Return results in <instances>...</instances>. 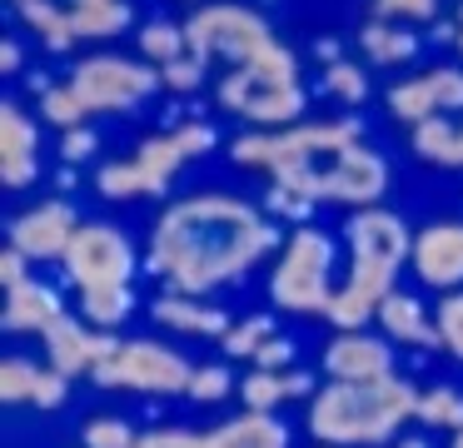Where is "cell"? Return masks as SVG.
<instances>
[{
  "label": "cell",
  "mask_w": 463,
  "mask_h": 448,
  "mask_svg": "<svg viewBox=\"0 0 463 448\" xmlns=\"http://www.w3.org/2000/svg\"><path fill=\"white\" fill-rule=\"evenodd\" d=\"M274 244H279L274 224L254 205L230 195H194L160 214L150 264L170 279V294H210L214 284L244 274Z\"/></svg>",
  "instance_id": "6da1fadb"
},
{
  "label": "cell",
  "mask_w": 463,
  "mask_h": 448,
  "mask_svg": "<svg viewBox=\"0 0 463 448\" xmlns=\"http://www.w3.org/2000/svg\"><path fill=\"white\" fill-rule=\"evenodd\" d=\"M269 179L289 185L309 199H339V205H373L389 189V165L359 139L354 119L339 125H289L274 129Z\"/></svg>",
  "instance_id": "7a4b0ae2"
},
{
  "label": "cell",
  "mask_w": 463,
  "mask_h": 448,
  "mask_svg": "<svg viewBox=\"0 0 463 448\" xmlns=\"http://www.w3.org/2000/svg\"><path fill=\"white\" fill-rule=\"evenodd\" d=\"M349 249H354V269H349V284L329 299V324L334 329H364L373 314H379V299L393 294V274L399 264L409 259L413 239L403 229L399 214L379 205H364L359 214L349 219Z\"/></svg>",
  "instance_id": "3957f363"
},
{
  "label": "cell",
  "mask_w": 463,
  "mask_h": 448,
  "mask_svg": "<svg viewBox=\"0 0 463 448\" xmlns=\"http://www.w3.org/2000/svg\"><path fill=\"white\" fill-rule=\"evenodd\" d=\"M403 418H419V394L403 378H373V384H339L319 388L309 404V434L329 448L383 443Z\"/></svg>",
  "instance_id": "277c9868"
},
{
  "label": "cell",
  "mask_w": 463,
  "mask_h": 448,
  "mask_svg": "<svg viewBox=\"0 0 463 448\" xmlns=\"http://www.w3.org/2000/svg\"><path fill=\"white\" fill-rule=\"evenodd\" d=\"M220 100L234 110V115L250 119V125L279 129V125H289V119L304 115L299 65H294V55L279 45V40H274L260 60L234 65V75L220 85Z\"/></svg>",
  "instance_id": "5b68a950"
},
{
  "label": "cell",
  "mask_w": 463,
  "mask_h": 448,
  "mask_svg": "<svg viewBox=\"0 0 463 448\" xmlns=\"http://www.w3.org/2000/svg\"><path fill=\"white\" fill-rule=\"evenodd\" d=\"M214 149V129L210 125H180L165 129V135H150L130 159H115V165H100L95 185L110 199H130V195H165L170 175L184 165V159Z\"/></svg>",
  "instance_id": "8992f818"
},
{
  "label": "cell",
  "mask_w": 463,
  "mask_h": 448,
  "mask_svg": "<svg viewBox=\"0 0 463 448\" xmlns=\"http://www.w3.org/2000/svg\"><path fill=\"white\" fill-rule=\"evenodd\" d=\"M329 269H334V244L319 229H299V234L284 244V259L269 279V294L279 309L289 314H324L334 299L329 289Z\"/></svg>",
  "instance_id": "52a82bcc"
},
{
  "label": "cell",
  "mask_w": 463,
  "mask_h": 448,
  "mask_svg": "<svg viewBox=\"0 0 463 448\" xmlns=\"http://www.w3.org/2000/svg\"><path fill=\"white\" fill-rule=\"evenodd\" d=\"M100 388H140V394H190V358L165 344H120V354L90 368Z\"/></svg>",
  "instance_id": "ba28073f"
},
{
  "label": "cell",
  "mask_w": 463,
  "mask_h": 448,
  "mask_svg": "<svg viewBox=\"0 0 463 448\" xmlns=\"http://www.w3.org/2000/svg\"><path fill=\"white\" fill-rule=\"evenodd\" d=\"M184 35L210 60L220 55V60H234V65H250V60H260L274 45L269 25L244 5H200L184 20Z\"/></svg>",
  "instance_id": "9c48e42d"
},
{
  "label": "cell",
  "mask_w": 463,
  "mask_h": 448,
  "mask_svg": "<svg viewBox=\"0 0 463 448\" xmlns=\"http://www.w3.org/2000/svg\"><path fill=\"white\" fill-rule=\"evenodd\" d=\"M75 95L85 100V110H135L155 85H165L150 65H135V60H120V55H90L75 65L71 75Z\"/></svg>",
  "instance_id": "30bf717a"
},
{
  "label": "cell",
  "mask_w": 463,
  "mask_h": 448,
  "mask_svg": "<svg viewBox=\"0 0 463 448\" xmlns=\"http://www.w3.org/2000/svg\"><path fill=\"white\" fill-rule=\"evenodd\" d=\"M65 274L75 279L80 289L90 284H130L135 274V249L120 229L110 224H80L65 249Z\"/></svg>",
  "instance_id": "8fae6325"
},
{
  "label": "cell",
  "mask_w": 463,
  "mask_h": 448,
  "mask_svg": "<svg viewBox=\"0 0 463 448\" xmlns=\"http://www.w3.org/2000/svg\"><path fill=\"white\" fill-rule=\"evenodd\" d=\"M75 229H80V224H75L71 205H61V199H45V205L25 209V214L11 224V244L21 249L25 259H65Z\"/></svg>",
  "instance_id": "7c38bea8"
},
{
  "label": "cell",
  "mask_w": 463,
  "mask_h": 448,
  "mask_svg": "<svg viewBox=\"0 0 463 448\" xmlns=\"http://www.w3.org/2000/svg\"><path fill=\"white\" fill-rule=\"evenodd\" d=\"M409 259H413V269H419L423 284L449 294L453 284H463V224H458V219H449V224L419 229Z\"/></svg>",
  "instance_id": "4fadbf2b"
},
{
  "label": "cell",
  "mask_w": 463,
  "mask_h": 448,
  "mask_svg": "<svg viewBox=\"0 0 463 448\" xmlns=\"http://www.w3.org/2000/svg\"><path fill=\"white\" fill-rule=\"evenodd\" d=\"M389 364H393L389 344L369 338L364 329H339V338L324 348V368H329V378H339V384H373V378H389Z\"/></svg>",
  "instance_id": "5bb4252c"
},
{
  "label": "cell",
  "mask_w": 463,
  "mask_h": 448,
  "mask_svg": "<svg viewBox=\"0 0 463 448\" xmlns=\"http://www.w3.org/2000/svg\"><path fill=\"white\" fill-rule=\"evenodd\" d=\"M0 179L5 189H21L35 179V125L11 100L0 105Z\"/></svg>",
  "instance_id": "9a60e30c"
},
{
  "label": "cell",
  "mask_w": 463,
  "mask_h": 448,
  "mask_svg": "<svg viewBox=\"0 0 463 448\" xmlns=\"http://www.w3.org/2000/svg\"><path fill=\"white\" fill-rule=\"evenodd\" d=\"M55 319H61V294L35 279L5 294V329H15V334H45Z\"/></svg>",
  "instance_id": "2e32d148"
},
{
  "label": "cell",
  "mask_w": 463,
  "mask_h": 448,
  "mask_svg": "<svg viewBox=\"0 0 463 448\" xmlns=\"http://www.w3.org/2000/svg\"><path fill=\"white\" fill-rule=\"evenodd\" d=\"M379 324H383V334L399 338V344H413V348L439 344V324H429L419 299H409V294H383L379 299Z\"/></svg>",
  "instance_id": "e0dca14e"
},
{
  "label": "cell",
  "mask_w": 463,
  "mask_h": 448,
  "mask_svg": "<svg viewBox=\"0 0 463 448\" xmlns=\"http://www.w3.org/2000/svg\"><path fill=\"white\" fill-rule=\"evenodd\" d=\"M45 354H51V368H61V374L75 378V374H85V368H95V334L61 314L45 329Z\"/></svg>",
  "instance_id": "ac0fdd59"
},
{
  "label": "cell",
  "mask_w": 463,
  "mask_h": 448,
  "mask_svg": "<svg viewBox=\"0 0 463 448\" xmlns=\"http://www.w3.org/2000/svg\"><path fill=\"white\" fill-rule=\"evenodd\" d=\"M150 314H155V324L184 329V334H230V319L220 309L194 304V294H165V299H155Z\"/></svg>",
  "instance_id": "d6986e66"
},
{
  "label": "cell",
  "mask_w": 463,
  "mask_h": 448,
  "mask_svg": "<svg viewBox=\"0 0 463 448\" xmlns=\"http://www.w3.org/2000/svg\"><path fill=\"white\" fill-rule=\"evenodd\" d=\"M284 443H289V434L269 414H244L234 424H224L220 434H210V448H284Z\"/></svg>",
  "instance_id": "ffe728a7"
},
{
  "label": "cell",
  "mask_w": 463,
  "mask_h": 448,
  "mask_svg": "<svg viewBox=\"0 0 463 448\" xmlns=\"http://www.w3.org/2000/svg\"><path fill=\"white\" fill-rule=\"evenodd\" d=\"M413 149H419V159H429L439 169H458V119L449 115L419 119L413 125Z\"/></svg>",
  "instance_id": "44dd1931"
},
{
  "label": "cell",
  "mask_w": 463,
  "mask_h": 448,
  "mask_svg": "<svg viewBox=\"0 0 463 448\" xmlns=\"http://www.w3.org/2000/svg\"><path fill=\"white\" fill-rule=\"evenodd\" d=\"M71 10L75 40H110L130 25V5L125 0H90V5H65Z\"/></svg>",
  "instance_id": "7402d4cb"
},
{
  "label": "cell",
  "mask_w": 463,
  "mask_h": 448,
  "mask_svg": "<svg viewBox=\"0 0 463 448\" xmlns=\"http://www.w3.org/2000/svg\"><path fill=\"white\" fill-rule=\"evenodd\" d=\"M21 15H25L31 30H41V40L51 50H71L75 45L71 10H61V0H21Z\"/></svg>",
  "instance_id": "603a6c76"
},
{
  "label": "cell",
  "mask_w": 463,
  "mask_h": 448,
  "mask_svg": "<svg viewBox=\"0 0 463 448\" xmlns=\"http://www.w3.org/2000/svg\"><path fill=\"white\" fill-rule=\"evenodd\" d=\"M80 304H85V319H90V324L115 329V324H125V314L135 309V294H130V284H90V289H80Z\"/></svg>",
  "instance_id": "cb8c5ba5"
},
{
  "label": "cell",
  "mask_w": 463,
  "mask_h": 448,
  "mask_svg": "<svg viewBox=\"0 0 463 448\" xmlns=\"http://www.w3.org/2000/svg\"><path fill=\"white\" fill-rule=\"evenodd\" d=\"M359 45L369 50V60H379V65H399V60L419 55V35H413V30H393V25H383V20L364 25Z\"/></svg>",
  "instance_id": "d4e9b609"
},
{
  "label": "cell",
  "mask_w": 463,
  "mask_h": 448,
  "mask_svg": "<svg viewBox=\"0 0 463 448\" xmlns=\"http://www.w3.org/2000/svg\"><path fill=\"white\" fill-rule=\"evenodd\" d=\"M389 110H393L399 119H409V125H419V119L439 115V100H433L429 75H423V80H399V85L389 90Z\"/></svg>",
  "instance_id": "484cf974"
},
{
  "label": "cell",
  "mask_w": 463,
  "mask_h": 448,
  "mask_svg": "<svg viewBox=\"0 0 463 448\" xmlns=\"http://www.w3.org/2000/svg\"><path fill=\"white\" fill-rule=\"evenodd\" d=\"M244 404H250V414H274V408L289 398V388H284V368H254L250 378L240 384Z\"/></svg>",
  "instance_id": "4316f807"
},
{
  "label": "cell",
  "mask_w": 463,
  "mask_h": 448,
  "mask_svg": "<svg viewBox=\"0 0 463 448\" xmlns=\"http://www.w3.org/2000/svg\"><path fill=\"white\" fill-rule=\"evenodd\" d=\"M41 110H45V119H51L55 129H75V125H85V100L75 95V85H51V90H41Z\"/></svg>",
  "instance_id": "83f0119b"
},
{
  "label": "cell",
  "mask_w": 463,
  "mask_h": 448,
  "mask_svg": "<svg viewBox=\"0 0 463 448\" xmlns=\"http://www.w3.org/2000/svg\"><path fill=\"white\" fill-rule=\"evenodd\" d=\"M419 418L429 428H449V434H458L463 428V398L453 394V388H433V394L419 398Z\"/></svg>",
  "instance_id": "f1b7e54d"
},
{
  "label": "cell",
  "mask_w": 463,
  "mask_h": 448,
  "mask_svg": "<svg viewBox=\"0 0 463 448\" xmlns=\"http://www.w3.org/2000/svg\"><path fill=\"white\" fill-rule=\"evenodd\" d=\"M184 45H190V35H184V25H170V20H155V25H145V30H140V50L155 60V65H165V60H175Z\"/></svg>",
  "instance_id": "f546056e"
},
{
  "label": "cell",
  "mask_w": 463,
  "mask_h": 448,
  "mask_svg": "<svg viewBox=\"0 0 463 448\" xmlns=\"http://www.w3.org/2000/svg\"><path fill=\"white\" fill-rule=\"evenodd\" d=\"M204 65H210V55L194 50V45H184L175 60H165V65H160V80L170 90H194V85H204Z\"/></svg>",
  "instance_id": "4dcf8cb0"
},
{
  "label": "cell",
  "mask_w": 463,
  "mask_h": 448,
  "mask_svg": "<svg viewBox=\"0 0 463 448\" xmlns=\"http://www.w3.org/2000/svg\"><path fill=\"white\" fill-rule=\"evenodd\" d=\"M35 384H41V368L35 364H25V358H5L0 364V398L5 404H31Z\"/></svg>",
  "instance_id": "1f68e13d"
},
{
  "label": "cell",
  "mask_w": 463,
  "mask_h": 448,
  "mask_svg": "<svg viewBox=\"0 0 463 448\" xmlns=\"http://www.w3.org/2000/svg\"><path fill=\"white\" fill-rule=\"evenodd\" d=\"M269 324H274V319H264V314H254V319H244V324H234L230 334H224V354H230V358H254V348L269 338Z\"/></svg>",
  "instance_id": "d6a6232c"
},
{
  "label": "cell",
  "mask_w": 463,
  "mask_h": 448,
  "mask_svg": "<svg viewBox=\"0 0 463 448\" xmlns=\"http://www.w3.org/2000/svg\"><path fill=\"white\" fill-rule=\"evenodd\" d=\"M324 85H329V95L349 100V105H359V100L369 95V80H364V70L349 65V60H334V65L324 70Z\"/></svg>",
  "instance_id": "836d02e7"
},
{
  "label": "cell",
  "mask_w": 463,
  "mask_h": 448,
  "mask_svg": "<svg viewBox=\"0 0 463 448\" xmlns=\"http://www.w3.org/2000/svg\"><path fill=\"white\" fill-rule=\"evenodd\" d=\"M85 448H135V428L125 418H90L85 424Z\"/></svg>",
  "instance_id": "e575fe53"
},
{
  "label": "cell",
  "mask_w": 463,
  "mask_h": 448,
  "mask_svg": "<svg viewBox=\"0 0 463 448\" xmlns=\"http://www.w3.org/2000/svg\"><path fill=\"white\" fill-rule=\"evenodd\" d=\"M439 344L449 348L453 358H463V294H449L443 299V309H439Z\"/></svg>",
  "instance_id": "d590c367"
},
{
  "label": "cell",
  "mask_w": 463,
  "mask_h": 448,
  "mask_svg": "<svg viewBox=\"0 0 463 448\" xmlns=\"http://www.w3.org/2000/svg\"><path fill=\"white\" fill-rule=\"evenodd\" d=\"M234 388V378H230V368L224 364H204V368H194V378H190V398L194 404H214V398H224Z\"/></svg>",
  "instance_id": "8d00e7d4"
},
{
  "label": "cell",
  "mask_w": 463,
  "mask_h": 448,
  "mask_svg": "<svg viewBox=\"0 0 463 448\" xmlns=\"http://www.w3.org/2000/svg\"><path fill=\"white\" fill-rule=\"evenodd\" d=\"M269 149H274V129H254V135L234 139L230 155L240 159V165H250V169H264V165H269Z\"/></svg>",
  "instance_id": "74e56055"
},
{
  "label": "cell",
  "mask_w": 463,
  "mask_h": 448,
  "mask_svg": "<svg viewBox=\"0 0 463 448\" xmlns=\"http://www.w3.org/2000/svg\"><path fill=\"white\" fill-rule=\"evenodd\" d=\"M429 85H433V100H439V115L463 110V70H433Z\"/></svg>",
  "instance_id": "f35d334b"
},
{
  "label": "cell",
  "mask_w": 463,
  "mask_h": 448,
  "mask_svg": "<svg viewBox=\"0 0 463 448\" xmlns=\"http://www.w3.org/2000/svg\"><path fill=\"white\" fill-rule=\"evenodd\" d=\"M439 0H373L379 20H433Z\"/></svg>",
  "instance_id": "ab89813d"
},
{
  "label": "cell",
  "mask_w": 463,
  "mask_h": 448,
  "mask_svg": "<svg viewBox=\"0 0 463 448\" xmlns=\"http://www.w3.org/2000/svg\"><path fill=\"white\" fill-rule=\"evenodd\" d=\"M65 394H71V374H61V368H41V384H35V408H55L65 404Z\"/></svg>",
  "instance_id": "60d3db41"
},
{
  "label": "cell",
  "mask_w": 463,
  "mask_h": 448,
  "mask_svg": "<svg viewBox=\"0 0 463 448\" xmlns=\"http://www.w3.org/2000/svg\"><path fill=\"white\" fill-rule=\"evenodd\" d=\"M95 155V129L90 125H75V129H61V159L65 165H80V159Z\"/></svg>",
  "instance_id": "b9f144b4"
},
{
  "label": "cell",
  "mask_w": 463,
  "mask_h": 448,
  "mask_svg": "<svg viewBox=\"0 0 463 448\" xmlns=\"http://www.w3.org/2000/svg\"><path fill=\"white\" fill-rule=\"evenodd\" d=\"M269 209H274V214H284V219H304L314 209V199L299 195V189H289V185H274L269 189Z\"/></svg>",
  "instance_id": "7bdbcfd3"
},
{
  "label": "cell",
  "mask_w": 463,
  "mask_h": 448,
  "mask_svg": "<svg viewBox=\"0 0 463 448\" xmlns=\"http://www.w3.org/2000/svg\"><path fill=\"white\" fill-rule=\"evenodd\" d=\"M135 448H210V438H200V434H184V428H160V434H145V438H135Z\"/></svg>",
  "instance_id": "ee69618b"
},
{
  "label": "cell",
  "mask_w": 463,
  "mask_h": 448,
  "mask_svg": "<svg viewBox=\"0 0 463 448\" xmlns=\"http://www.w3.org/2000/svg\"><path fill=\"white\" fill-rule=\"evenodd\" d=\"M289 358H294V344L289 338H274V334L254 348V368H284Z\"/></svg>",
  "instance_id": "f6af8a7d"
},
{
  "label": "cell",
  "mask_w": 463,
  "mask_h": 448,
  "mask_svg": "<svg viewBox=\"0 0 463 448\" xmlns=\"http://www.w3.org/2000/svg\"><path fill=\"white\" fill-rule=\"evenodd\" d=\"M0 284H5V294L25 284V254L15 244H5V254H0Z\"/></svg>",
  "instance_id": "bcb514c9"
},
{
  "label": "cell",
  "mask_w": 463,
  "mask_h": 448,
  "mask_svg": "<svg viewBox=\"0 0 463 448\" xmlns=\"http://www.w3.org/2000/svg\"><path fill=\"white\" fill-rule=\"evenodd\" d=\"M15 65H21V45H15V40H0V70L15 75Z\"/></svg>",
  "instance_id": "7dc6e473"
},
{
  "label": "cell",
  "mask_w": 463,
  "mask_h": 448,
  "mask_svg": "<svg viewBox=\"0 0 463 448\" xmlns=\"http://www.w3.org/2000/svg\"><path fill=\"white\" fill-rule=\"evenodd\" d=\"M284 388H289V398H304V394H314V378L309 374H284Z\"/></svg>",
  "instance_id": "c3c4849f"
},
{
  "label": "cell",
  "mask_w": 463,
  "mask_h": 448,
  "mask_svg": "<svg viewBox=\"0 0 463 448\" xmlns=\"http://www.w3.org/2000/svg\"><path fill=\"white\" fill-rule=\"evenodd\" d=\"M314 50H319L324 65H334V60H339V40H314Z\"/></svg>",
  "instance_id": "681fc988"
},
{
  "label": "cell",
  "mask_w": 463,
  "mask_h": 448,
  "mask_svg": "<svg viewBox=\"0 0 463 448\" xmlns=\"http://www.w3.org/2000/svg\"><path fill=\"white\" fill-rule=\"evenodd\" d=\"M393 448H429V443H423V438H399Z\"/></svg>",
  "instance_id": "f907efd6"
},
{
  "label": "cell",
  "mask_w": 463,
  "mask_h": 448,
  "mask_svg": "<svg viewBox=\"0 0 463 448\" xmlns=\"http://www.w3.org/2000/svg\"><path fill=\"white\" fill-rule=\"evenodd\" d=\"M458 169H463V119H458Z\"/></svg>",
  "instance_id": "816d5d0a"
},
{
  "label": "cell",
  "mask_w": 463,
  "mask_h": 448,
  "mask_svg": "<svg viewBox=\"0 0 463 448\" xmlns=\"http://www.w3.org/2000/svg\"><path fill=\"white\" fill-rule=\"evenodd\" d=\"M453 448H463V428H458V434H453Z\"/></svg>",
  "instance_id": "f5cc1de1"
},
{
  "label": "cell",
  "mask_w": 463,
  "mask_h": 448,
  "mask_svg": "<svg viewBox=\"0 0 463 448\" xmlns=\"http://www.w3.org/2000/svg\"><path fill=\"white\" fill-rule=\"evenodd\" d=\"M458 50H463V25H458Z\"/></svg>",
  "instance_id": "db71d44e"
},
{
  "label": "cell",
  "mask_w": 463,
  "mask_h": 448,
  "mask_svg": "<svg viewBox=\"0 0 463 448\" xmlns=\"http://www.w3.org/2000/svg\"><path fill=\"white\" fill-rule=\"evenodd\" d=\"M71 5H90V0H71Z\"/></svg>",
  "instance_id": "11a10c76"
},
{
  "label": "cell",
  "mask_w": 463,
  "mask_h": 448,
  "mask_svg": "<svg viewBox=\"0 0 463 448\" xmlns=\"http://www.w3.org/2000/svg\"><path fill=\"white\" fill-rule=\"evenodd\" d=\"M458 20H463V5H458Z\"/></svg>",
  "instance_id": "9f6ffc18"
}]
</instances>
